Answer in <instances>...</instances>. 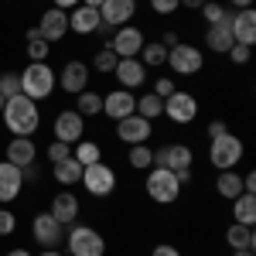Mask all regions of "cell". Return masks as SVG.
I'll list each match as a JSON object with an SVG mask.
<instances>
[{
	"mask_svg": "<svg viewBox=\"0 0 256 256\" xmlns=\"http://www.w3.org/2000/svg\"><path fill=\"white\" fill-rule=\"evenodd\" d=\"M0 120H4V126L10 130V137H31L41 126V110H38L34 99H28V96L18 92V96H10L4 102Z\"/></svg>",
	"mask_w": 256,
	"mask_h": 256,
	"instance_id": "cell-1",
	"label": "cell"
},
{
	"mask_svg": "<svg viewBox=\"0 0 256 256\" xmlns=\"http://www.w3.org/2000/svg\"><path fill=\"white\" fill-rule=\"evenodd\" d=\"M65 256H106V239L99 229L92 226H86V222H76V226H68V232H65Z\"/></svg>",
	"mask_w": 256,
	"mask_h": 256,
	"instance_id": "cell-2",
	"label": "cell"
},
{
	"mask_svg": "<svg viewBox=\"0 0 256 256\" xmlns=\"http://www.w3.org/2000/svg\"><path fill=\"white\" fill-rule=\"evenodd\" d=\"M55 89H58L55 86V68L48 62H28V68L20 72V96L41 102V99L52 96Z\"/></svg>",
	"mask_w": 256,
	"mask_h": 256,
	"instance_id": "cell-3",
	"label": "cell"
},
{
	"mask_svg": "<svg viewBox=\"0 0 256 256\" xmlns=\"http://www.w3.org/2000/svg\"><path fill=\"white\" fill-rule=\"evenodd\" d=\"M246 158V144L236 137V134H218V137L208 140V160L216 171H229V168H239V160Z\"/></svg>",
	"mask_w": 256,
	"mask_h": 256,
	"instance_id": "cell-4",
	"label": "cell"
},
{
	"mask_svg": "<svg viewBox=\"0 0 256 256\" xmlns=\"http://www.w3.org/2000/svg\"><path fill=\"white\" fill-rule=\"evenodd\" d=\"M144 192H147L150 202H158V205H174L178 198H181V181L168 168H150L147 171V181H144Z\"/></svg>",
	"mask_w": 256,
	"mask_h": 256,
	"instance_id": "cell-5",
	"label": "cell"
},
{
	"mask_svg": "<svg viewBox=\"0 0 256 256\" xmlns=\"http://www.w3.org/2000/svg\"><path fill=\"white\" fill-rule=\"evenodd\" d=\"M174 76H198L205 68V52L198 44H188V41H178L174 48H168V62H164Z\"/></svg>",
	"mask_w": 256,
	"mask_h": 256,
	"instance_id": "cell-6",
	"label": "cell"
},
{
	"mask_svg": "<svg viewBox=\"0 0 256 256\" xmlns=\"http://www.w3.org/2000/svg\"><path fill=\"white\" fill-rule=\"evenodd\" d=\"M79 184L92 198H110L113 192H116V171H113L106 160H96V164L82 168V181Z\"/></svg>",
	"mask_w": 256,
	"mask_h": 256,
	"instance_id": "cell-7",
	"label": "cell"
},
{
	"mask_svg": "<svg viewBox=\"0 0 256 256\" xmlns=\"http://www.w3.org/2000/svg\"><path fill=\"white\" fill-rule=\"evenodd\" d=\"M89 65L79 58H68L62 68H55V86H58L65 96H79V92H86L89 89Z\"/></svg>",
	"mask_w": 256,
	"mask_h": 256,
	"instance_id": "cell-8",
	"label": "cell"
},
{
	"mask_svg": "<svg viewBox=\"0 0 256 256\" xmlns=\"http://www.w3.org/2000/svg\"><path fill=\"white\" fill-rule=\"evenodd\" d=\"M164 116L178 123V126H188V123H195L198 120V99L192 92H184V89H174L171 96L164 99Z\"/></svg>",
	"mask_w": 256,
	"mask_h": 256,
	"instance_id": "cell-9",
	"label": "cell"
},
{
	"mask_svg": "<svg viewBox=\"0 0 256 256\" xmlns=\"http://www.w3.org/2000/svg\"><path fill=\"white\" fill-rule=\"evenodd\" d=\"M31 239L38 242L41 250H58V242L65 239V226L55 222L52 212H38L31 218Z\"/></svg>",
	"mask_w": 256,
	"mask_h": 256,
	"instance_id": "cell-10",
	"label": "cell"
},
{
	"mask_svg": "<svg viewBox=\"0 0 256 256\" xmlns=\"http://www.w3.org/2000/svg\"><path fill=\"white\" fill-rule=\"evenodd\" d=\"M144 31H140L137 24H123V28H113V34H110V48L116 52V58H137L140 48H144Z\"/></svg>",
	"mask_w": 256,
	"mask_h": 256,
	"instance_id": "cell-11",
	"label": "cell"
},
{
	"mask_svg": "<svg viewBox=\"0 0 256 256\" xmlns=\"http://www.w3.org/2000/svg\"><path fill=\"white\" fill-rule=\"evenodd\" d=\"M195 164V150L188 144H164L154 147V168H168V171H184Z\"/></svg>",
	"mask_w": 256,
	"mask_h": 256,
	"instance_id": "cell-12",
	"label": "cell"
},
{
	"mask_svg": "<svg viewBox=\"0 0 256 256\" xmlns=\"http://www.w3.org/2000/svg\"><path fill=\"white\" fill-rule=\"evenodd\" d=\"M150 137H154V123H150V120L137 116V113L116 120V140H123L126 147H134V144H147Z\"/></svg>",
	"mask_w": 256,
	"mask_h": 256,
	"instance_id": "cell-13",
	"label": "cell"
},
{
	"mask_svg": "<svg viewBox=\"0 0 256 256\" xmlns=\"http://www.w3.org/2000/svg\"><path fill=\"white\" fill-rule=\"evenodd\" d=\"M52 134H55V140L72 147V144H79L86 137V116H79L76 110H62L55 116V123H52Z\"/></svg>",
	"mask_w": 256,
	"mask_h": 256,
	"instance_id": "cell-14",
	"label": "cell"
},
{
	"mask_svg": "<svg viewBox=\"0 0 256 256\" xmlns=\"http://www.w3.org/2000/svg\"><path fill=\"white\" fill-rule=\"evenodd\" d=\"M38 34L41 41H48V44H55V41H62L65 34H68V10H58V7H48L44 14L38 18Z\"/></svg>",
	"mask_w": 256,
	"mask_h": 256,
	"instance_id": "cell-15",
	"label": "cell"
},
{
	"mask_svg": "<svg viewBox=\"0 0 256 256\" xmlns=\"http://www.w3.org/2000/svg\"><path fill=\"white\" fill-rule=\"evenodd\" d=\"M48 212H52L55 222H62V226H76V218L82 216V202H79V195H76L72 188H62L58 195L52 198Z\"/></svg>",
	"mask_w": 256,
	"mask_h": 256,
	"instance_id": "cell-16",
	"label": "cell"
},
{
	"mask_svg": "<svg viewBox=\"0 0 256 256\" xmlns=\"http://www.w3.org/2000/svg\"><path fill=\"white\" fill-rule=\"evenodd\" d=\"M99 18H102V24L110 31L113 28H123V24H130V20L137 18V0H102Z\"/></svg>",
	"mask_w": 256,
	"mask_h": 256,
	"instance_id": "cell-17",
	"label": "cell"
},
{
	"mask_svg": "<svg viewBox=\"0 0 256 256\" xmlns=\"http://www.w3.org/2000/svg\"><path fill=\"white\" fill-rule=\"evenodd\" d=\"M229 31H232V41L236 44H256V10L253 7H246V10H232L229 14Z\"/></svg>",
	"mask_w": 256,
	"mask_h": 256,
	"instance_id": "cell-18",
	"label": "cell"
},
{
	"mask_svg": "<svg viewBox=\"0 0 256 256\" xmlns=\"http://www.w3.org/2000/svg\"><path fill=\"white\" fill-rule=\"evenodd\" d=\"M102 113L110 120H123L130 116V113H137V96L130 92V89H113V92H106L102 96Z\"/></svg>",
	"mask_w": 256,
	"mask_h": 256,
	"instance_id": "cell-19",
	"label": "cell"
},
{
	"mask_svg": "<svg viewBox=\"0 0 256 256\" xmlns=\"http://www.w3.org/2000/svg\"><path fill=\"white\" fill-rule=\"evenodd\" d=\"M99 28H102V18H99L96 7H86V4H79V7H72V10H68V31H72V34L89 38V34H96Z\"/></svg>",
	"mask_w": 256,
	"mask_h": 256,
	"instance_id": "cell-20",
	"label": "cell"
},
{
	"mask_svg": "<svg viewBox=\"0 0 256 256\" xmlns=\"http://www.w3.org/2000/svg\"><path fill=\"white\" fill-rule=\"evenodd\" d=\"M24 192V171L10 160H0V205H10Z\"/></svg>",
	"mask_w": 256,
	"mask_h": 256,
	"instance_id": "cell-21",
	"label": "cell"
},
{
	"mask_svg": "<svg viewBox=\"0 0 256 256\" xmlns=\"http://www.w3.org/2000/svg\"><path fill=\"white\" fill-rule=\"evenodd\" d=\"M113 79H116L120 89H140L144 82H147V68L140 65V58H120L116 68H113Z\"/></svg>",
	"mask_w": 256,
	"mask_h": 256,
	"instance_id": "cell-22",
	"label": "cell"
},
{
	"mask_svg": "<svg viewBox=\"0 0 256 256\" xmlns=\"http://www.w3.org/2000/svg\"><path fill=\"white\" fill-rule=\"evenodd\" d=\"M4 160H10V164H18V168L34 164V160H38V147H34V140H31V137H10L7 150H4Z\"/></svg>",
	"mask_w": 256,
	"mask_h": 256,
	"instance_id": "cell-23",
	"label": "cell"
},
{
	"mask_svg": "<svg viewBox=\"0 0 256 256\" xmlns=\"http://www.w3.org/2000/svg\"><path fill=\"white\" fill-rule=\"evenodd\" d=\"M232 44H236V41H232V31H229V24H208V28H205V48H208V52H216V55H226Z\"/></svg>",
	"mask_w": 256,
	"mask_h": 256,
	"instance_id": "cell-24",
	"label": "cell"
},
{
	"mask_svg": "<svg viewBox=\"0 0 256 256\" xmlns=\"http://www.w3.org/2000/svg\"><path fill=\"white\" fill-rule=\"evenodd\" d=\"M52 178H55L58 184H65V188H76L82 181V164L76 158H65V160H58V164H52Z\"/></svg>",
	"mask_w": 256,
	"mask_h": 256,
	"instance_id": "cell-25",
	"label": "cell"
},
{
	"mask_svg": "<svg viewBox=\"0 0 256 256\" xmlns=\"http://www.w3.org/2000/svg\"><path fill=\"white\" fill-rule=\"evenodd\" d=\"M216 192H218V198L232 202L236 195H242V174H239L236 168H229V171H218V174H216Z\"/></svg>",
	"mask_w": 256,
	"mask_h": 256,
	"instance_id": "cell-26",
	"label": "cell"
},
{
	"mask_svg": "<svg viewBox=\"0 0 256 256\" xmlns=\"http://www.w3.org/2000/svg\"><path fill=\"white\" fill-rule=\"evenodd\" d=\"M232 222L239 226H253L256 222V195L253 192H242L232 198Z\"/></svg>",
	"mask_w": 256,
	"mask_h": 256,
	"instance_id": "cell-27",
	"label": "cell"
},
{
	"mask_svg": "<svg viewBox=\"0 0 256 256\" xmlns=\"http://www.w3.org/2000/svg\"><path fill=\"white\" fill-rule=\"evenodd\" d=\"M226 242H229V250H256L253 226H239V222H232V226L226 229Z\"/></svg>",
	"mask_w": 256,
	"mask_h": 256,
	"instance_id": "cell-28",
	"label": "cell"
},
{
	"mask_svg": "<svg viewBox=\"0 0 256 256\" xmlns=\"http://www.w3.org/2000/svg\"><path fill=\"white\" fill-rule=\"evenodd\" d=\"M140 65L150 72V68H160L164 62H168V48L160 44V41H144V48H140Z\"/></svg>",
	"mask_w": 256,
	"mask_h": 256,
	"instance_id": "cell-29",
	"label": "cell"
},
{
	"mask_svg": "<svg viewBox=\"0 0 256 256\" xmlns=\"http://www.w3.org/2000/svg\"><path fill=\"white\" fill-rule=\"evenodd\" d=\"M72 158L79 160L82 168H89V164H96V160H102V147H99L96 140L82 137L79 144H72Z\"/></svg>",
	"mask_w": 256,
	"mask_h": 256,
	"instance_id": "cell-30",
	"label": "cell"
},
{
	"mask_svg": "<svg viewBox=\"0 0 256 256\" xmlns=\"http://www.w3.org/2000/svg\"><path fill=\"white\" fill-rule=\"evenodd\" d=\"M126 164H130L134 171H150V168H154V147H150V144H134L130 154H126Z\"/></svg>",
	"mask_w": 256,
	"mask_h": 256,
	"instance_id": "cell-31",
	"label": "cell"
},
{
	"mask_svg": "<svg viewBox=\"0 0 256 256\" xmlns=\"http://www.w3.org/2000/svg\"><path fill=\"white\" fill-rule=\"evenodd\" d=\"M79 116H99L102 113V96L99 92H92V89H86V92H79L76 96V106H72Z\"/></svg>",
	"mask_w": 256,
	"mask_h": 256,
	"instance_id": "cell-32",
	"label": "cell"
},
{
	"mask_svg": "<svg viewBox=\"0 0 256 256\" xmlns=\"http://www.w3.org/2000/svg\"><path fill=\"white\" fill-rule=\"evenodd\" d=\"M137 116H144V120H150V123H154L158 116H164V99L154 96V92L137 96Z\"/></svg>",
	"mask_w": 256,
	"mask_h": 256,
	"instance_id": "cell-33",
	"label": "cell"
},
{
	"mask_svg": "<svg viewBox=\"0 0 256 256\" xmlns=\"http://www.w3.org/2000/svg\"><path fill=\"white\" fill-rule=\"evenodd\" d=\"M229 14H232V10H229L222 0H205V4H202V18L208 20V24H226ZM208 24H205V28H208Z\"/></svg>",
	"mask_w": 256,
	"mask_h": 256,
	"instance_id": "cell-34",
	"label": "cell"
},
{
	"mask_svg": "<svg viewBox=\"0 0 256 256\" xmlns=\"http://www.w3.org/2000/svg\"><path fill=\"white\" fill-rule=\"evenodd\" d=\"M116 52L110 48V44H102L96 55H92V68H96L99 76H113V68H116Z\"/></svg>",
	"mask_w": 256,
	"mask_h": 256,
	"instance_id": "cell-35",
	"label": "cell"
},
{
	"mask_svg": "<svg viewBox=\"0 0 256 256\" xmlns=\"http://www.w3.org/2000/svg\"><path fill=\"white\" fill-rule=\"evenodd\" d=\"M20 92V72H0V96L10 99Z\"/></svg>",
	"mask_w": 256,
	"mask_h": 256,
	"instance_id": "cell-36",
	"label": "cell"
},
{
	"mask_svg": "<svg viewBox=\"0 0 256 256\" xmlns=\"http://www.w3.org/2000/svg\"><path fill=\"white\" fill-rule=\"evenodd\" d=\"M24 52H28V58L31 62H48V55H52V44H48V41H28V44H24Z\"/></svg>",
	"mask_w": 256,
	"mask_h": 256,
	"instance_id": "cell-37",
	"label": "cell"
},
{
	"mask_svg": "<svg viewBox=\"0 0 256 256\" xmlns=\"http://www.w3.org/2000/svg\"><path fill=\"white\" fill-rule=\"evenodd\" d=\"M14 232H18V212L0 205V236H14Z\"/></svg>",
	"mask_w": 256,
	"mask_h": 256,
	"instance_id": "cell-38",
	"label": "cell"
},
{
	"mask_svg": "<svg viewBox=\"0 0 256 256\" xmlns=\"http://www.w3.org/2000/svg\"><path fill=\"white\" fill-rule=\"evenodd\" d=\"M44 158L52 160V164H58V160L72 158V147H68V144H62V140H52V144H48V150H44Z\"/></svg>",
	"mask_w": 256,
	"mask_h": 256,
	"instance_id": "cell-39",
	"label": "cell"
},
{
	"mask_svg": "<svg viewBox=\"0 0 256 256\" xmlns=\"http://www.w3.org/2000/svg\"><path fill=\"white\" fill-rule=\"evenodd\" d=\"M226 55H229V62H232V65H246V62H250V55H253V48H250V44H232Z\"/></svg>",
	"mask_w": 256,
	"mask_h": 256,
	"instance_id": "cell-40",
	"label": "cell"
},
{
	"mask_svg": "<svg viewBox=\"0 0 256 256\" xmlns=\"http://www.w3.org/2000/svg\"><path fill=\"white\" fill-rule=\"evenodd\" d=\"M174 89H178V86H174V79H171V76H160V79L154 82V89H150V92H154V96H160V99H168Z\"/></svg>",
	"mask_w": 256,
	"mask_h": 256,
	"instance_id": "cell-41",
	"label": "cell"
},
{
	"mask_svg": "<svg viewBox=\"0 0 256 256\" xmlns=\"http://www.w3.org/2000/svg\"><path fill=\"white\" fill-rule=\"evenodd\" d=\"M178 7H181L178 0H150V10H154V14H160V18H171Z\"/></svg>",
	"mask_w": 256,
	"mask_h": 256,
	"instance_id": "cell-42",
	"label": "cell"
},
{
	"mask_svg": "<svg viewBox=\"0 0 256 256\" xmlns=\"http://www.w3.org/2000/svg\"><path fill=\"white\" fill-rule=\"evenodd\" d=\"M150 256H181V250L171 246V242H158V246L150 250Z\"/></svg>",
	"mask_w": 256,
	"mask_h": 256,
	"instance_id": "cell-43",
	"label": "cell"
},
{
	"mask_svg": "<svg viewBox=\"0 0 256 256\" xmlns=\"http://www.w3.org/2000/svg\"><path fill=\"white\" fill-rule=\"evenodd\" d=\"M205 130H208V140H212V137H218V134H226V130H229V126H226V123H222V120H212V123H208V126H205Z\"/></svg>",
	"mask_w": 256,
	"mask_h": 256,
	"instance_id": "cell-44",
	"label": "cell"
},
{
	"mask_svg": "<svg viewBox=\"0 0 256 256\" xmlns=\"http://www.w3.org/2000/svg\"><path fill=\"white\" fill-rule=\"evenodd\" d=\"M178 41H181V34H178V31H164V34H160V44H164V48H174Z\"/></svg>",
	"mask_w": 256,
	"mask_h": 256,
	"instance_id": "cell-45",
	"label": "cell"
},
{
	"mask_svg": "<svg viewBox=\"0 0 256 256\" xmlns=\"http://www.w3.org/2000/svg\"><path fill=\"white\" fill-rule=\"evenodd\" d=\"M242 192H253L256 195V171H246L242 174Z\"/></svg>",
	"mask_w": 256,
	"mask_h": 256,
	"instance_id": "cell-46",
	"label": "cell"
},
{
	"mask_svg": "<svg viewBox=\"0 0 256 256\" xmlns=\"http://www.w3.org/2000/svg\"><path fill=\"white\" fill-rule=\"evenodd\" d=\"M82 0H52V7H58V10H72V7H79Z\"/></svg>",
	"mask_w": 256,
	"mask_h": 256,
	"instance_id": "cell-47",
	"label": "cell"
},
{
	"mask_svg": "<svg viewBox=\"0 0 256 256\" xmlns=\"http://www.w3.org/2000/svg\"><path fill=\"white\" fill-rule=\"evenodd\" d=\"M246 7H253V0H229V10H246Z\"/></svg>",
	"mask_w": 256,
	"mask_h": 256,
	"instance_id": "cell-48",
	"label": "cell"
},
{
	"mask_svg": "<svg viewBox=\"0 0 256 256\" xmlns=\"http://www.w3.org/2000/svg\"><path fill=\"white\" fill-rule=\"evenodd\" d=\"M178 4H181V7H188V10H202V4H205V0H178Z\"/></svg>",
	"mask_w": 256,
	"mask_h": 256,
	"instance_id": "cell-49",
	"label": "cell"
},
{
	"mask_svg": "<svg viewBox=\"0 0 256 256\" xmlns=\"http://www.w3.org/2000/svg\"><path fill=\"white\" fill-rule=\"evenodd\" d=\"M24 38H28V41H38V38H41V34H38V28H34V24H31V28H28V31H24Z\"/></svg>",
	"mask_w": 256,
	"mask_h": 256,
	"instance_id": "cell-50",
	"label": "cell"
},
{
	"mask_svg": "<svg viewBox=\"0 0 256 256\" xmlns=\"http://www.w3.org/2000/svg\"><path fill=\"white\" fill-rule=\"evenodd\" d=\"M4 256H31V253H28L24 246H18V250H10V253H4Z\"/></svg>",
	"mask_w": 256,
	"mask_h": 256,
	"instance_id": "cell-51",
	"label": "cell"
},
{
	"mask_svg": "<svg viewBox=\"0 0 256 256\" xmlns=\"http://www.w3.org/2000/svg\"><path fill=\"white\" fill-rule=\"evenodd\" d=\"M38 256H65V253H62V250H41Z\"/></svg>",
	"mask_w": 256,
	"mask_h": 256,
	"instance_id": "cell-52",
	"label": "cell"
},
{
	"mask_svg": "<svg viewBox=\"0 0 256 256\" xmlns=\"http://www.w3.org/2000/svg\"><path fill=\"white\" fill-rule=\"evenodd\" d=\"M232 256H256L253 250H232Z\"/></svg>",
	"mask_w": 256,
	"mask_h": 256,
	"instance_id": "cell-53",
	"label": "cell"
},
{
	"mask_svg": "<svg viewBox=\"0 0 256 256\" xmlns=\"http://www.w3.org/2000/svg\"><path fill=\"white\" fill-rule=\"evenodd\" d=\"M82 4H86V7H96V10L102 7V0H82Z\"/></svg>",
	"mask_w": 256,
	"mask_h": 256,
	"instance_id": "cell-54",
	"label": "cell"
},
{
	"mask_svg": "<svg viewBox=\"0 0 256 256\" xmlns=\"http://www.w3.org/2000/svg\"><path fill=\"white\" fill-rule=\"evenodd\" d=\"M4 102H7V99H4V96H0V110H4Z\"/></svg>",
	"mask_w": 256,
	"mask_h": 256,
	"instance_id": "cell-55",
	"label": "cell"
},
{
	"mask_svg": "<svg viewBox=\"0 0 256 256\" xmlns=\"http://www.w3.org/2000/svg\"><path fill=\"white\" fill-rule=\"evenodd\" d=\"M0 72H4V68H0Z\"/></svg>",
	"mask_w": 256,
	"mask_h": 256,
	"instance_id": "cell-56",
	"label": "cell"
}]
</instances>
